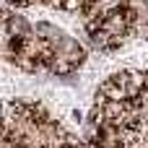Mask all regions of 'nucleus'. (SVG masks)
<instances>
[{
	"label": "nucleus",
	"instance_id": "f257e3e1",
	"mask_svg": "<svg viewBox=\"0 0 148 148\" xmlns=\"http://www.w3.org/2000/svg\"><path fill=\"white\" fill-rule=\"evenodd\" d=\"M143 120H146V125H148V109H146V112H143Z\"/></svg>",
	"mask_w": 148,
	"mask_h": 148
}]
</instances>
